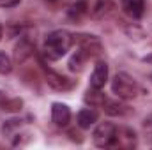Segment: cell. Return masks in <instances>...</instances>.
<instances>
[{
    "instance_id": "obj_1",
    "label": "cell",
    "mask_w": 152,
    "mask_h": 150,
    "mask_svg": "<svg viewBox=\"0 0 152 150\" xmlns=\"http://www.w3.org/2000/svg\"><path fill=\"white\" fill-rule=\"evenodd\" d=\"M73 46V34H69L67 30H53L44 37L42 44V51L50 60H58L62 58Z\"/></svg>"
},
{
    "instance_id": "obj_2",
    "label": "cell",
    "mask_w": 152,
    "mask_h": 150,
    "mask_svg": "<svg viewBox=\"0 0 152 150\" xmlns=\"http://www.w3.org/2000/svg\"><path fill=\"white\" fill-rule=\"evenodd\" d=\"M112 92L118 99H124V101H129V99H134L140 92V87L136 83V79L127 73H117L112 78Z\"/></svg>"
},
{
    "instance_id": "obj_3",
    "label": "cell",
    "mask_w": 152,
    "mask_h": 150,
    "mask_svg": "<svg viewBox=\"0 0 152 150\" xmlns=\"http://www.w3.org/2000/svg\"><path fill=\"white\" fill-rule=\"evenodd\" d=\"M115 133H117V125L115 124L101 122L92 133V141L99 149H112V143L115 140Z\"/></svg>"
},
{
    "instance_id": "obj_4",
    "label": "cell",
    "mask_w": 152,
    "mask_h": 150,
    "mask_svg": "<svg viewBox=\"0 0 152 150\" xmlns=\"http://www.w3.org/2000/svg\"><path fill=\"white\" fill-rule=\"evenodd\" d=\"M73 42L78 44V48L90 58V57H97L103 53V42L97 36H90V34H76L73 36Z\"/></svg>"
},
{
    "instance_id": "obj_5",
    "label": "cell",
    "mask_w": 152,
    "mask_h": 150,
    "mask_svg": "<svg viewBox=\"0 0 152 150\" xmlns=\"http://www.w3.org/2000/svg\"><path fill=\"white\" fill-rule=\"evenodd\" d=\"M87 5V14L94 20H103L110 16L115 9L113 0H85Z\"/></svg>"
},
{
    "instance_id": "obj_6",
    "label": "cell",
    "mask_w": 152,
    "mask_h": 150,
    "mask_svg": "<svg viewBox=\"0 0 152 150\" xmlns=\"http://www.w3.org/2000/svg\"><path fill=\"white\" fill-rule=\"evenodd\" d=\"M138 143L136 133L129 127H117L115 140L112 143V149H134Z\"/></svg>"
},
{
    "instance_id": "obj_7",
    "label": "cell",
    "mask_w": 152,
    "mask_h": 150,
    "mask_svg": "<svg viewBox=\"0 0 152 150\" xmlns=\"http://www.w3.org/2000/svg\"><path fill=\"white\" fill-rule=\"evenodd\" d=\"M44 78H46V83H48L53 90H58V92H66V90H71V88L75 87V83H73L69 78L58 74V73H55V71H51V69H46V71H44Z\"/></svg>"
},
{
    "instance_id": "obj_8",
    "label": "cell",
    "mask_w": 152,
    "mask_h": 150,
    "mask_svg": "<svg viewBox=\"0 0 152 150\" xmlns=\"http://www.w3.org/2000/svg\"><path fill=\"white\" fill-rule=\"evenodd\" d=\"M51 122L58 127H66L71 122V110L64 103H53L51 104Z\"/></svg>"
},
{
    "instance_id": "obj_9",
    "label": "cell",
    "mask_w": 152,
    "mask_h": 150,
    "mask_svg": "<svg viewBox=\"0 0 152 150\" xmlns=\"http://www.w3.org/2000/svg\"><path fill=\"white\" fill-rule=\"evenodd\" d=\"M120 5L131 20H140L145 14V0H120Z\"/></svg>"
},
{
    "instance_id": "obj_10",
    "label": "cell",
    "mask_w": 152,
    "mask_h": 150,
    "mask_svg": "<svg viewBox=\"0 0 152 150\" xmlns=\"http://www.w3.org/2000/svg\"><path fill=\"white\" fill-rule=\"evenodd\" d=\"M108 81V64L106 62H97L92 76H90V87L92 88H104Z\"/></svg>"
},
{
    "instance_id": "obj_11",
    "label": "cell",
    "mask_w": 152,
    "mask_h": 150,
    "mask_svg": "<svg viewBox=\"0 0 152 150\" xmlns=\"http://www.w3.org/2000/svg\"><path fill=\"white\" fill-rule=\"evenodd\" d=\"M99 118V113L96 111L94 108H83L78 111V117H76V124L80 129H90Z\"/></svg>"
},
{
    "instance_id": "obj_12",
    "label": "cell",
    "mask_w": 152,
    "mask_h": 150,
    "mask_svg": "<svg viewBox=\"0 0 152 150\" xmlns=\"http://www.w3.org/2000/svg\"><path fill=\"white\" fill-rule=\"evenodd\" d=\"M106 95L101 92V88H88L87 92H85V95H83V101L90 106V108H103L104 106V103H106Z\"/></svg>"
},
{
    "instance_id": "obj_13",
    "label": "cell",
    "mask_w": 152,
    "mask_h": 150,
    "mask_svg": "<svg viewBox=\"0 0 152 150\" xmlns=\"http://www.w3.org/2000/svg\"><path fill=\"white\" fill-rule=\"evenodd\" d=\"M32 51H34V44H32L28 39H21L20 44L14 48V60H16L18 64H23V62L32 55Z\"/></svg>"
},
{
    "instance_id": "obj_14",
    "label": "cell",
    "mask_w": 152,
    "mask_h": 150,
    "mask_svg": "<svg viewBox=\"0 0 152 150\" xmlns=\"http://www.w3.org/2000/svg\"><path fill=\"white\" fill-rule=\"evenodd\" d=\"M21 104H23L21 99L9 97L5 92L0 90V110H5V111H20L21 110Z\"/></svg>"
},
{
    "instance_id": "obj_15",
    "label": "cell",
    "mask_w": 152,
    "mask_h": 150,
    "mask_svg": "<svg viewBox=\"0 0 152 150\" xmlns=\"http://www.w3.org/2000/svg\"><path fill=\"white\" fill-rule=\"evenodd\" d=\"M103 110L108 113V115H112V117H124V115H127V113H129V108H127L124 103L110 101V99H106V103H104Z\"/></svg>"
},
{
    "instance_id": "obj_16",
    "label": "cell",
    "mask_w": 152,
    "mask_h": 150,
    "mask_svg": "<svg viewBox=\"0 0 152 150\" xmlns=\"http://www.w3.org/2000/svg\"><path fill=\"white\" fill-rule=\"evenodd\" d=\"M87 60H88V57H87L81 50H78L75 55L71 57V60H69V69H71V71H75V73L83 71V67H85Z\"/></svg>"
},
{
    "instance_id": "obj_17",
    "label": "cell",
    "mask_w": 152,
    "mask_h": 150,
    "mask_svg": "<svg viewBox=\"0 0 152 150\" xmlns=\"http://www.w3.org/2000/svg\"><path fill=\"white\" fill-rule=\"evenodd\" d=\"M69 16L73 20H80L83 14H87V5H85V0H76L69 5Z\"/></svg>"
},
{
    "instance_id": "obj_18",
    "label": "cell",
    "mask_w": 152,
    "mask_h": 150,
    "mask_svg": "<svg viewBox=\"0 0 152 150\" xmlns=\"http://www.w3.org/2000/svg\"><path fill=\"white\" fill-rule=\"evenodd\" d=\"M12 71V62H11V58L4 53V51H0V74H9Z\"/></svg>"
},
{
    "instance_id": "obj_19",
    "label": "cell",
    "mask_w": 152,
    "mask_h": 150,
    "mask_svg": "<svg viewBox=\"0 0 152 150\" xmlns=\"http://www.w3.org/2000/svg\"><path fill=\"white\" fill-rule=\"evenodd\" d=\"M20 2H21V0H0V7H4V9H11V7L20 5Z\"/></svg>"
},
{
    "instance_id": "obj_20",
    "label": "cell",
    "mask_w": 152,
    "mask_h": 150,
    "mask_svg": "<svg viewBox=\"0 0 152 150\" xmlns=\"http://www.w3.org/2000/svg\"><path fill=\"white\" fill-rule=\"evenodd\" d=\"M143 127H145V131H147V134H149V140L152 141V117L145 118V122H143Z\"/></svg>"
},
{
    "instance_id": "obj_21",
    "label": "cell",
    "mask_w": 152,
    "mask_h": 150,
    "mask_svg": "<svg viewBox=\"0 0 152 150\" xmlns=\"http://www.w3.org/2000/svg\"><path fill=\"white\" fill-rule=\"evenodd\" d=\"M2 37H4V28H2V25H0V41H2Z\"/></svg>"
},
{
    "instance_id": "obj_22",
    "label": "cell",
    "mask_w": 152,
    "mask_h": 150,
    "mask_svg": "<svg viewBox=\"0 0 152 150\" xmlns=\"http://www.w3.org/2000/svg\"><path fill=\"white\" fill-rule=\"evenodd\" d=\"M46 2H51V4H57V2H62V0H46Z\"/></svg>"
}]
</instances>
